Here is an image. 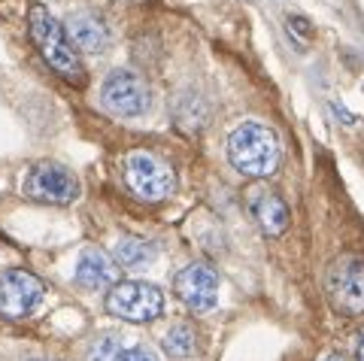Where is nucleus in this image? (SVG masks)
Instances as JSON below:
<instances>
[{"mask_svg": "<svg viewBox=\"0 0 364 361\" xmlns=\"http://www.w3.org/2000/svg\"><path fill=\"white\" fill-rule=\"evenodd\" d=\"M79 176L67 164L58 161H40L31 167V173L25 176V198L37 200V204L49 207H67L79 198Z\"/></svg>", "mask_w": 364, "mask_h": 361, "instance_id": "5", "label": "nucleus"}, {"mask_svg": "<svg viewBox=\"0 0 364 361\" xmlns=\"http://www.w3.org/2000/svg\"><path fill=\"white\" fill-rule=\"evenodd\" d=\"M155 243L146 240V237H136V234H122L116 243H112V258L122 264V267H146L155 262Z\"/></svg>", "mask_w": 364, "mask_h": 361, "instance_id": "13", "label": "nucleus"}, {"mask_svg": "<svg viewBox=\"0 0 364 361\" xmlns=\"http://www.w3.org/2000/svg\"><path fill=\"white\" fill-rule=\"evenodd\" d=\"M119 349H122L119 334H100L88 346V361H116Z\"/></svg>", "mask_w": 364, "mask_h": 361, "instance_id": "15", "label": "nucleus"}, {"mask_svg": "<svg viewBox=\"0 0 364 361\" xmlns=\"http://www.w3.org/2000/svg\"><path fill=\"white\" fill-rule=\"evenodd\" d=\"M249 212H252L261 234L267 237H279L289 228V207L277 191H252L249 195Z\"/></svg>", "mask_w": 364, "mask_h": 361, "instance_id": "12", "label": "nucleus"}, {"mask_svg": "<svg viewBox=\"0 0 364 361\" xmlns=\"http://www.w3.org/2000/svg\"><path fill=\"white\" fill-rule=\"evenodd\" d=\"M228 161L246 179H267L279 171L282 149L273 128L261 122H243L228 134Z\"/></svg>", "mask_w": 364, "mask_h": 361, "instance_id": "1", "label": "nucleus"}, {"mask_svg": "<svg viewBox=\"0 0 364 361\" xmlns=\"http://www.w3.org/2000/svg\"><path fill=\"white\" fill-rule=\"evenodd\" d=\"M100 104L112 116H143L149 109V85L134 70H112L100 85Z\"/></svg>", "mask_w": 364, "mask_h": 361, "instance_id": "7", "label": "nucleus"}, {"mask_svg": "<svg viewBox=\"0 0 364 361\" xmlns=\"http://www.w3.org/2000/svg\"><path fill=\"white\" fill-rule=\"evenodd\" d=\"M328 298L343 316H364V258L340 255L328 270Z\"/></svg>", "mask_w": 364, "mask_h": 361, "instance_id": "6", "label": "nucleus"}, {"mask_svg": "<svg viewBox=\"0 0 364 361\" xmlns=\"http://www.w3.org/2000/svg\"><path fill=\"white\" fill-rule=\"evenodd\" d=\"M116 361H161V358H158V352H155L152 346L134 343V346H122L119 355H116Z\"/></svg>", "mask_w": 364, "mask_h": 361, "instance_id": "16", "label": "nucleus"}, {"mask_svg": "<svg viewBox=\"0 0 364 361\" xmlns=\"http://www.w3.org/2000/svg\"><path fill=\"white\" fill-rule=\"evenodd\" d=\"M331 112H334V116H343V125H352V116L340 104H331Z\"/></svg>", "mask_w": 364, "mask_h": 361, "instance_id": "18", "label": "nucleus"}, {"mask_svg": "<svg viewBox=\"0 0 364 361\" xmlns=\"http://www.w3.org/2000/svg\"><path fill=\"white\" fill-rule=\"evenodd\" d=\"M173 291L191 313H210L219 303V274L210 264L195 262L173 276Z\"/></svg>", "mask_w": 364, "mask_h": 361, "instance_id": "9", "label": "nucleus"}, {"mask_svg": "<svg viewBox=\"0 0 364 361\" xmlns=\"http://www.w3.org/2000/svg\"><path fill=\"white\" fill-rule=\"evenodd\" d=\"M28 33H31L33 46L40 49L43 61L49 64L61 79H67V82H73V85L85 82V67H82L79 52L73 49V40L67 37L64 25L43 4H31V9H28Z\"/></svg>", "mask_w": 364, "mask_h": 361, "instance_id": "2", "label": "nucleus"}, {"mask_svg": "<svg viewBox=\"0 0 364 361\" xmlns=\"http://www.w3.org/2000/svg\"><path fill=\"white\" fill-rule=\"evenodd\" d=\"M355 355H358V361H364V331L358 334V343H355Z\"/></svg>", "mask_w": 364, "mask_h": 361, "instance_id": "19", "label": "nucleus"}, {"mask_svg": "<svg viewBox=\"0 0 364 361\" xmlns=\"http://www.w3.org/2000/svg\"><path fill=\"white\" fill-rule=\"evenodd\" d=\"M124 185L146 204H161L176 191V176L164 158L146 149H134L124 155Z\"/></svg>", "mask_w": 364, "mask_h": 361, "instance_id": "3", "label": "nucleus"}, {"mask_svg": "<svg viewBox=\"0 0 364 361\" xmlns=\"http://www.w3.org/2000/svg\"><path fill=\"white\" fill-rule=\"evenodd\" d=\"M289 25H291L294 31H298V33H301V37H310V21H306V18H301V16H294V18H289Z\"/></svg>", "mask_w": 364, "mask_h": 361, "instance_id": "17", "label": "nucleus"}, {"mask_svg": "<svg viewBox=\"0 0 364 361\" xmlns=\"http://www.w3.org/2000/svg\"><path fill=\"white\" fill-rule=\"evenodd\" d=\"M104 307L109 316H116L122 322H155L164 313V295L152 283L124 279V283L109 286Z\"/></svg>", "mask_w": 364, "mask_h": 361, "instance_id": "4", "label": "nucleus"}, {"mask_svg": "<svg viewBox=\"0 0 364 361\" xmlns=\"http://www.w3.org/2000/svg\"><path fill=\"white\" fill-rule=\"evenodd\" d=\"M73 279L76 286L82 289H107V286H116L119 283V267L116 262L97 246H85L76 258V270H73Z\"/></svg>", "mask_w": 364, "mask_h": 361, "instance_id": "10", "label": "nucleus"}, {"mask_svg": "<svg viewBox=\"0 0 364 361\" xmlns=\"http://www.w3.org/2000/svg\"><path fill=\"white\" fill-rule=\"evenodd\" d=\"M67 37L82 52H107V46H109V28L104 25V18L97 13H91V9H79V13L67 18Z\"/></svg>", "mask_w": 364, "mask_h": 361, "instance_id": "11", "label": "nucleus"}, {"mask_svg": "<svg viewBox=\"0 0 364 361\" xmlns=\"http://www.w3.org/2000/svg\"><path fill=\"white\" fill-rule=\"evenodd\" d=\"M164 352L167 355H173V358H188V355H195V328L186 322H179L173 325L167 334H164Z\"/></svg>", "mask_w": 364, "mask_h": 361, "instance_id": "14", "label": "nucleus"}, {"mask_svg": "<svg viewBox=\"0 0 364 361\" xmlns=\"http://www.w3.org/2000/svg\"><path fill=\"white\" fill-rule=\"evenodd\" d=\"M325 361H346V358H343V355H328Z\"/></svg>", "mask_w": 364, "mask_h": 361, "instance_id": "20", "label": "nucleus"}, {"mask_svg": "<svg viewBox=\"0 0 364 361\" xmlns=\"http://www.w3.org/2000/svg\"><path fill=\"white\" fill-rule=\"evenodd\" d=\"M43 283L25 267H13L0 274V316L6 319H28L43 303Z\"/></svg>", "mask_w": 364, "mask_h": 361, "instance_id": "8", "label": "nucleus"}]
</instances>
